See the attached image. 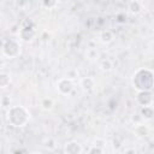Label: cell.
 <instances>
[{
    "instance_id": "6da1fadb",
    "label": "cell",
    "mask_w": 154,
    "mask_h": 154,
    "mask_svg": "<svg viewBox=\"0 0 154 154\" xmlns=\"http://www.w3.org/2000/svg\"><path fill=\"white\" fill-rule=\"evenodd\" d=\"M131 84L136 91L153 90L154 87V72L149 67H140L132 73Z\"/></svg>"
},
{
    "instance_id": "7a4b0ae2",
    "label": "cell",
    "mask_w": 154,
    "mask_h": 154,
    "mask_svg": "<svg viewBox=\"0 0 154 154\" xmlns=\"http://www.w3.org/2000/svg\"><path fill=\"white\" fill-rule=\"evenodd\" d=\"M6 120L13 128H24L30 120V112L20 105L10 106L6 112Z\"/></svg>"
},
{
    "instance_id": "3957f363",
    "label": "cell",
    "mask_w": 154,
    "mask_h": 154,
    "mask_svg": "<svg viewBox=\"0 0 154 154\" xmlns=\"http://www.w3.org/2000/svg\"><path fill=\"white\" fill-rule=\"evenodd\" d=\"M20 52H22V46H20L19 41H17L14 38H8L2 45V54H4V57H6L8 59L17 58L20 54Z\"/></svg>"
},
{
    "instance_id": "277c9868",
    "label": "cell",
    "mask_w": 154,
    "mask_h": 154,
    "mask_svg": "<svg viewBox=\"0 0 154 154\" xmlns=\"http://www.w3.org/2000/svg\"><path fill=\"white\" fill-rule=\"evenodd\" d=\"M37 36V30L35 29L34 24H29V23H23V25L20 26L19 31H18V37L22 42L24 43H30L32 42Z\"/></svg>"
},
{
    "instance_id": "5b68a950",
    "label": "cell",
    "mask_w": 154,
    "mask_h": 154,
    "mask_svg": "<svg viewBox=\"0 0 154 154\" xmlns=\"http://www.w3.org/2000/svg\"><path fill=\"white\" fill-rule=\"evenodd\" d=\"M55 88H57V91L60 95L66 96V95H70L73 91L75 83H73V81L69 79L67 77H61L60 79H58V82L55 84Z\"/></svg>"
},
{
    "instance_id": "8992f818",
    "label": "cell",
    "mask_w": 154,
    "mask_h": 154,
    "mask_svg": "<svg viewBox=\"0 0 154 154\" xmlns=\"http://www.w3.org/2000/svg\"><path fill=\"white\" fill-rule=\"evenodd\" d=\"M136 102L143 107V106H152L153 105V91L152 90H142V91H137L136 96H135Z\"/></svg>"
},
{
    "instance_id": "52a82bcc",
    "label": "cell",
    "mask_w": 154,
    "mask_h": 154,
    "mask_svg": "<svg viewBox=\"0 0 154 154\" xmlns=\"http://www.w3.org/2000/svg\"><path fill=\"white\" fill-rule=\"evenodd\" d=\"M63 152L65 154H81V153H83V147L77 141H69L65 143Z\"/></svg>"
},
{
    "instance_id": "ba28073f",
    "label": "cell",
    "mask_w": 154,
    "mask_h": 154,
    "mask_svg": "<svg viewBox=\"0 0 154 154\" xmlns=\"http://www.w3.org/2000/svg\"><path fill=\"white\" fill-rule=\"evenodd\" d=\"M79 87H81V89L83 91L90 93V91H93L95 89L96 82H95V79L93 77H88V76L87 77H82L79 79Z\"/></svg>"
},
{
    "instance_id": "9c48e42d",
    "label": "cell",
    "mask_w": 154,
    "mask_h": 154,
    "mask_svg": "<svg viewBox=\"0 0 154 154\" xmlns=\"http://www.w3.org/2000/svg\"><path fill=\"white\" fill-rule=\"evenodd\" d=\"M134 135L137 138H146L149 135V128L144 123H138L134 128Z\"/></svg>"
},
{
    "instance_id": "30bf717a",
    "label": "cell",
    "mask_w": 154,
    "mask_h": 154,
    "mask_svg": "<svg viewBox=\"0 0 154 154\" xmlns=\"http://www.w3.org/2000/svg\"><path fill=\"white\" fill-rule=\"evenodd\" d=\"M54 106H55V102H54V100L52 97L46 96V97H42L40 100V107L45 112H51L54 108Z\"/></svg>"
},
{
    "instance_id": "8fae6325",
    "label": "cell",
    "mask_w": 154,
    "mask_h": 154,
    "mask_svg": "<svg viewBox=\"0 0 154 154\" xmlns=\"http://www.w3.org/2000/svg\"><path fill=\"white\" fill-rule=\"evenodd\" d=\"M99 40L102 45H109L111 42H113L114 40V34L111 30H102L99 35Z\"/></svg>"
},
{
    "instance_id": "7c38bea8",
    "label": "cell",
    "mask_w": 154,
    "mask_h": 154,
    "mask_svg": "<svg viewBox=\"0 0 154 154\" xmlns=\"http://www.w3.org/2000/svg\"><path fill=\"white\" fill-rule=\"evenodd\" d=\"M128 10H129L130 13H132V14H138V13L142 12L143 6H142L141 1H138V0H131V1H129V4H128Z\"/></svg>"
},
{
    "instance_id": "4fadbf2b",
    "label": "cell",
    "mask_w": 154,
    "mask_h": 154,
    "mask_svg": "<svg viewBox=\"0 0 154 154\" xmlns=\"http://www.w3.org/2000/svg\"><path fill=\"white\" fill-rule=\"evenodd\" d=\"M140 116L143 120H152L153 116H154V109H153V105L152 106H143L141 108Z\"/></svg>"
},
{
    "instance_id": "5bb4252c",
    "label": "cell",
    "mask_w": 154,
    "mask_h": 154,
    "mask_svg": "<svg viewBox=\"0 0 154 154\" xmlns=\"http://www.w3.org/2000/svg\"><path fill=\"white\" fill-rule=\"evenodd\" d=\"M11 75L7 72H1L0 71V88L1 89H6L10 84H11Z\"/></svg>"
},
{
    "instance_id": "9a60e30c",
    "label": "cell",
    "mask_w": 154,
    "mask_h": 154,
    "mask_svg": "<svg viewBox=\"0 0 154 154\" xmlns=\"http://www.w3.org/2000/svg\"><path fill=\"white\" fill-rule=\"evenodd\" d=\"M100 70L103 71V72H111L113 70V63L109 60V59H103L100 61V65H99Z\"/></svg>"
},
{
    "instance_id": "2e32d148",
    "label": "cell",
    "mask_w": 154,
    "mask_h": 154,
    "mask_svg": "<svg viewBox=\"0 0 154 154\" xmlns=\"http://www.w3.org/2000/svg\"><path fill=\"white\" fill-rule=\"evenodd\" d=\"M59 0H41V6L46 10H53L58 6Z\"/></svg>"
},
{
    "instance_id": "e0dca14e",
    "label": "cell",
    "mask_w": 154,
    "mask_h": 154,
    "mask_svg": "<svg viewBox=\"0 0 154 154\" xmlns=\"http://www.w3.org/2000/svg\"><path fill=\"white\" fill-rule=\"evenodd\" d=\"M43 147L46 149H48V150H53L57 147V141L53 137H48V138H46L43 141Z\"/></svg>"
},
{
    "instance_id": "ac0fdd59",
    "label": "cell",
    "mask_w": 154,
    "mask_h": 154,
    "mask_svg": "<svg viewBox=\"0 0 154 154\" xmlns=\"http://www.w3.org/2000/svg\"><path fill=\"white\" fill-rule=\"evenodd\" d=\"M89 154H103L106 153V148H101L99 146H95V144H91V147L87 150Z\"/></svg>"
},
{
    "instance_id": "d6986e66",
    "label": "cell",
    "mask_w": 154,
    "mask_h": 154,
    "mask_svg": "<svg viewBox=\"0 0 154 154\" xmlns=\"http://www.w3.org/2000/svg\"><path fill=\"white\" fill-rule=\"evenodd\" d=\"M65 77H67V78L71 79V81H75V79L78 78V71H77L76 69H70V70H67Z\"/></svg>"
},
{
    "instance_id": "ffe728a7",
    "label": "cell",
    "mask_w": 154,
    "mask_h": 154,
    "mask_svg": "<svg viewBox=\"0 0 154 154\" xmlns=\"http://www.w3.org/2000/svg\"><path fill=\"white\" fill-rule=\"evenodd\" d=\"M93 144H95V146H99V147H101V148H106L107 141H106L105 138H101V137H96V138L94 140Z\"/></svg>"
},
{
    "instance_id": "44dd1931",
    "label": "cell",
    "mask_w": 154,
    "mask_h": 154,
    "mask_svg": "<svg viewBox=\"0 0 154 154\" xmlns=\"http://www.w3.org/2000/svg\"><path fill=\"white\" fill-rule=\"evenodd\" d=\"M0 103H1V106H4V107H10L11 99H10L8 96H2V99L0 100Z\"/></svg>"
},
{
    "instance_id": "7402d4cb",
    "label": "cell",
    "mask_w": 154,
    "mask_h": 154,
    "mask_svg": "<svg viewBox=\"0 0 154 154\" xmlns=\"http://www.w3.org/2000/svg\"><path fill=\"white\" fill-rule=\"evenodd\" d=\"M112 148H113L114 150H119V149H122V148H123V144H122L119 141L114 140V141L112 142Z\"/></svg>"
},
{
    "instance_id": "603a6c76",
    "label": "cell",
    "mask_w": 154,
    "mask_h": 154,
    "mask_svg": "<svg viewBox=\"0 0 154 154\" xmlns=\"http://www.w3.org/2000/svg\"><path fill=\"white\" fill-rule=\"evenodd\" d=\"M125 154H128V153H136V149L135 148H124V150H123Z\"/></svg>"
},
{
    "instance_id": "cb8c5ba5",
    "label": "cell",
    "mask_w": 154,
    "mask_h": 154,
    "mask_svg": "<svg viewBox=\"0 0 154 154\" xmlns=\"http://www.w3.org/2000/svg\"><path fill=\"white\" fill-rule=\"evenodd\" d=\"M13 152H14V153H22V152H25V153H26L28 150H26V149H16V150H13Z\"/></svg>"
},
{
    "instance_id": "d4e9b609",
    "label": "cell",
    "mask_w": 154,
    "mask_h": 154,
    "mask_svg": "<svg viewBox=\"0 0 154 154\" xmlns=\"http://www.w3.org/2000/svg\"><path fill=\"white\" fill-rule=\"evenodd\" d=\"M4 67V59H2V57H0V70Z\"/></svg>"
}]
</instances>
